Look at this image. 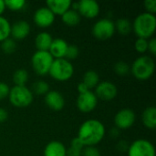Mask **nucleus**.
<instances>
[{
    "label": "nucleus",
    "instance_id": "1",
    "mask_svg": "<svg viewBox=\"0 0 156 156\" xmlns=\"http://www.w3.org/2000/svg\"><path fill=\"white\" fill-rule=\"evenodd\" d=\"M105 135V127L98 120L90 119L84 122L78 133V139L84 146H94L101 143Z\"/></svg>",
    "mask_w": 156,
    "mask_h": 156
},
{
    "label": "nucleus",
    "instance_id": "2",
    "mask_svg": "<svg viewBox=\"0 0 156 156\" xmlns=\"http://www.w3.org/2000/svg\"><path fill=\"white\" fill-rule=\"evenodd\" d=\"M133 29L137 35L138 38H149L151 37L156 29V17L154 15L144 12L136 16L134 19Z\"/></svg>",
    "mask_w": 156,
    "mask_h": 156
},
{
    "label": "nucleus",
    "instance_id": "3",
    "mask_svg": "<svg viewBox=\"0 0 156 156\" xmlns=\"http://www.w3.org/2000/svg\"><path fill=\"white\" fill-rule=\"evenodd\" d=\"M130 69L137 80H146L154 75L155 64L150 57L142 56L134 60Z\"/></svg>",
    "mask_w": 156,
    "mask_h": 156
},
{
    "label": "nucleus",
    "instance_id": "4",
    "mask_svg": "<svg viewBox=\"0 0 156 156\" xmlns=\"http://www.w3.org/2000/svg\"><path fill=\"white\" fill-rule=\"evenodd\" d=\"M74 73V68L70 61L66 58H57L54 59L48 74L54 80L58 81H67L69 80Z\"/></svg>",
    "mask_w": 156,
    "mask_h": 156
},
{
    "label": "nucleus",
    "instance_id": "5",
    "mask_svg": "<svg viewBox=\"0 0 156 156\" xmlns=\"http://www.w3.org/2000/svg\"><path fill=\"white\" fill-rule=\"evenodd\" d=\"M8 98L13 106L25 108L32 103L33 92L26 86H14L10 89Z\"/></svg>",
    "mask_w": 156,
    "mask_h": 156
},
{
    "label": "nucleus",
    "instance_id": "6",
    "mask_svg": "<svg viewBox=\"0 0 156 156\" xmlns=\"http://www.w3.org/2000/svg\"><path fill=\"white\" fill-rule=\"evenodd\" d=\"M54 61L53 57L48 51H36L31 58V64L34 71L39 76H45L48 73Z\"/></svg>",
    "mask_w": 156,
    "mask_h": 156
},
{
    "label": "nucleus",
    "instance_id": "7",
    "mask_svg": "<svg viewBox=\"0 0 156 156\" xmlns=\"http://www.w3.org/2000/svg\"><path fill=\"white\" fill-rule=\"evenodd\" d=\"M115 32L114 23L108 18H102L97 21L92 27L93 36L101 40L111 38Z\"/></svg>",
    "mask_w": 156,
    "mask_h": 156
},
{
    "label": "nucleus",
    "instance_id": "8",
    "mask_svg": "<svg viewBox=\"0 0 156 156\" xmlns=\"http://www.w3.org/2000/svg\"><path fill=\"white\" fill-rule=\"evenodd\" d=\"M128 156H155L154 144L145 140L138 139L134 141L128 148Z\"/></svg>",
    "mask_w": 156,
    "mask_h": 156
},
{
    "label": "nucleus",
    "instance_id": "9",
    "mask_svg": "<svg viewBox=\"0 0 156 156\" xmlns=\"http://www.w3.org/2000/svg\"><path fill=\"white\" fill-rule=\"evenodd\" d=\"M136 120L134 112L131 109H122L119 111L114 117V123L119 130H125L132 127Z\"/></svg>",
    "mask_w": 156,
    "mask_h": 156
},
{
    "label": "nucleus",
    "instance_id": "10",
    "mask_svg": "<svg viewBox=\"0 0 156 156\" xmlns=\"http://www.w3.org/2000/svg\"><path fill=\"white\" fill-rule=\"evenodd\" d=\"M117 87L110 81L99 82V84L95 87L94 92L97 99H101L102 101H112L117 96Z\"/></svg>",
    "mask_w": 156,
    "mask_h": 156
},
{
    "label": "nucleus",
    "instance_id": "11",
    "mask_svg": "<svg viewBox=\"0 0 156 156\" xmlns=\"http://www.w3.org/2000/svg\"><path fill=\"white\" fill-rule=\"evenodd\" d=\"M98 104V99L94 92L89 90L83 94H80L77 99V107L81 112H92Z\"/></svg>",
    "mask_w": 156,
    "mask_h": 156
},
{
    "label": "nucleus",
    "instance_id": "12",
    "mask_svg": "<svg viewBox=\"0 0 156 156\" xmlns=\"http://www.w3.org/2000/svg\"><path fill=\"white\" fill-rule=\"evenodd\" d=\"M78 13L86 18H94L100 13V5L95 0H80L78 2Z\"/></svg>",
    "mask_w": 156,
    "mask_h": 156
},
{
    "label": "nucleus",
    "instance_id": "13",
    "mask_svg": "<svg viewBox=\"0 0 156 156\" xmlns=\"http://www.w3.org/2000/svg\"><path fill=\"white\" fill-rule=\"evenodd\" d=\"M54 21L55 15L48 7H40L34 14V22L39 27H48Z\"/></svg>",
    "mask_w": 156,
    "mask_h": 156
},
{
    "label": "nucleus",
    "instance_id": "14",
    "mask_svg": "<svg viewBox=\"0 0 156 156\" xmlns=\"http://www.w3.org/2000/svg\"><path fill=\"white\" fill-rule=\"evenodd\" d=\"M45 102L47 106L54 112H59L65 106V100L63 95L57 90L48 91L45 95Z\"/></svg>",
    "mask_w": 156,
    "mask_h": 156
},
{
    "label": "nucleus",
    "instance_id": "15",
    "mask_svg": "<svg viewBox=\"0 0 156 156\" xmlns=\"http://www.w3.org/2000/svg\"><path fill=\"white\" fill-rule=\"evenodd\" d=\"M30 33V25L26 20H18L11 26L10 35L13 39L21 40L26 38Z\"/></svg>",
    "mask_w": 156,
    "mask_h": 156
},
{
    "label": "nucleus",
    "instance_id": "16",
    "mask_svg": "<svg viewBox=\"0 0 156 156\" xmlns=\"http://www.w3.org/2000/svg\"><path fill=\"white\" fill-rule=\"evenodd\" d=\"M68 47H69V44L64 39L56 38V39H53L51 46L48 49V52L53 57V58H55V59L64 58L67 49H68Z\"/></svg>",
    "mask_w": 156,
    "mask_h": 156
},
{
    "label": "nucleus",
    "instance_id": "17",
    "mask_svg": "<svg viewBox=\"0 0 156 156\" xmlns=\"http://www.w3.org/2000/svg\"><path fill=\"white\" fill-rule=\"evenodd\" d=\"M70 0H48L46 2L47 7L54 14L62 16L66 11L70 9L71 6Z\"/></svg>",
    "mask_w": 156,
    "mask_h": 156
},
{
    "label": "nucleus",
    "instance_id": "18",
    "mask_svg": "<svg viewBox=\"0 0 156 156\" xmlns=\"http://www.w3.org/2000/svg\"><path fill=\"white\" fill-rule=\"evenodd\" d=\"M65 145L58 141L48 143L44 149V156H67Z\"/></svg>",
    "mask_w": 156,
    "mask_h": 156
},
{
    "label": "nucleus",
    "instance_id": "19",
    "mask_svg": "<svg viewBox=\"0 0 156 156\" xmlns=\"http://www.w3.org/2000/svg\"><path fill=\"white\" fill-rule=\"evenodd\" d=\"M53 38L51 35L48 32H40L37 35L35 39L36 48L39 51H48Z\"/></svg>",
    "mask_w": 156,
    "mask_h": 156
},
{
    "label": "nucleus",
    "instance_id": "20",
    "mask_svg": "<svg viewBox=\"0 0 156 156\" xmlns=\"http://www.w3.org/2000/svg\"><path fill=\"white\" fill-rule=\"evenodd\" d=\"M143 123L144 125L151 130H154L156 128V108L154 106L147 107L142 116Z\"/></svg>",
    "mask_w": 156,
    "mask_h": 156
},
{
    "label": "nucleus",
    "instance_id": "21",
    "mask_svg": "<svg viewBox=\"0 0 156 156\" xmlns=\"http://www.w3.org/2000/svg\"><path fill=\"white\" fill-rule=\"evenodd\" d=\"M62 21L65 25L73 27L78 25L80 22V16L78 13V11H75L73 9H69L61 16Z\"/></svg>",
    "mask_w": 156,
    "mask_h": 156
},
{
    "label": "nucleus",
    "instance_id": "22",
    "mask_svg": "<svg viewBox=\"0 0 156 156\" xmlns=\"http://www.w3.org/2000/svg\"><path fill=\"white\" fill-rule=\"evenodd\" d=\"M82 82L90 90V89L95 88L100 82V78H99L98 73L95 70H88V71H86L84 73V75H83Z\"/></svg>",
    "mask_w": 156,
    "mask_h": 156
},
{
    "label": "nucleus",
    "instance_id": "23",
    "mask_svg": "<svg viewBox=\"0 0 156 156\" xmlns=\"http://www.w3.org/2000/svg\"><path fill=\"white\" fill-rule=\"evenodd\" d=\"M83 148H84V145L78 139V137L73 138L70 143L69 148L67 149L66 154L67 156H81Z\"/></svg>",
    "mask_w": 156,
    "mask_h": 156
},
{
    "label": "nucleus",
    "instance_id": "24",
    "mask_svg": "<svg viewBox=\"0 0 156 156\" xmlns=\"http://www.w3.org/2000/svg\"><path fill=\"white\" fill-rule=\"evenodd\" d=\"M114 26H115V30H117L122 35H127L133 29L132 23L130 22V20H128L126 18L118 19L116 21V23L114 24Z\"/></svg>",
    "mask_w": 156,
    "mask_h": 156
},
{
    "label": "nucleus",
    "instance_id": "25",
    "mask_svg": "<svg viewBox=\"0 0 156 156\" xmlns=\"http://www.w3.org/2000/svg\"><path fill=\"white\" fill-rule=\"evenodd\" d=\"M28 80V73L26 69H16L13 74V81L15 86H25Z\"/></svg>",
    "mask_w": 156,
    "mask_h": 156
},
{
    "label": "nucleus",
    "instance_id": "26",
    "mask_svg": "<svg viewBox=\"0 0 156 156\" xmlns=\"http://www.w3.org/2000/svg\"><path fill=\"white\" fill-rule=\"evenodd\" d=\"M10 31L11 25L9 21L5 17L0 16V42L10 37Z\"/></svg>",
    "mask_w": 156,
    "mask_h": 156
},
{
    "label": "nucleus",
    "instance_id": "27",
    "mask_svg": "<svg viewBox=\"0 0 156 156\" xmlns=\"http://www.w3.org/2000/svg\"><path fill=\"white\" fill-rule=\"evenodd\" d=\"M33 92L37 95H46L49 91V86L46 81L37 80L33 84Z\"/></svg>",
    "mask_w": 156,
    "mask_h": 156
},
{
    "label": "nucleus",
    "instance_id": "28",
    "mask_svg": "<svg viewBox=\"0 0 156 156\" xmlns=\"http://www.w3.org/2000/svg\"><path fill=\"white\" fill-rule=\"evenodd\" d=\"M1 49L5 54H12L16 49V43L13 38H6L1 42Z\"/></svg>",
    "mask_w": 156,
    "mask_h": 156
},
{
    "label": "nucleus",
    "instance_id": "29",
    "mask_svg": "<svg viewBox=\"0 0 156 156\" xmlns=\"http://www.w3.org/2000/svg\"><path fill=\"white\" fill-rule=\"evenodd\" d=\"M5 7L9 8L13 11H18L24 8L26 5V1L24 0H5Z\"/></svg>",
    "mask_w": 156,
    "mask_h": 156
},
{
    "label": "nucleus",
    "instance_id": "30",
    "mask_svg": "<svg viewBox=\"0 0 156 156\" xmlns=\"http://www.w3.org/2000/svg\"><path fill=\"white\" fill-rule=\"evenodd\" d=\"M129 70H130V66L128 63L124 61H119L114 65V71L120 76H124L128 74Z\"/></svg>",
    "mask_w": 156,
    "mask_h": 156
},
{
    "label": "nucleus",
    "instance_id": "31",
    "mask_svg": "<svg viewBox=\"0 0 156 156\" xmlns=\"http://www.w3.org/2000/svg\"><path fill=\"white\" fill-rule=\"evenodd\" d=\"M78 56H79V48H78V47L75 46V45H69L64 58H66L67 60L70 61L72 59L77 58Z\"/></svg>",
    "mask_w": 156,
    "mask_h": 156
},
{
    "label": "nucleus",
    "instance_id": "32",
    "mask_svg": "<svg viewBox=\"0 0 156 156\" xmlns=\"http://www.w3.org/2000/svg\"><path fill=\"white\" fill-rule=\"evenodd\" d=\"M135 49L139 53H145L148 50V40L145 38H137L134 44Z\"/></svg>",
    "mask_w": 156,
    "mask_h": 156
},
{
    "label": "nucleus",
    "instance_id": "33",
    "mask_svg": "<svg viewBox=\"0 0 156 156\" xmlns=\"http://www.w3.org/2000/svg\"><path fill=\"white\" fill-rule=\"evenodd\" d=\"M81 156H101V153L94 146H85L82 150Z\"/></svg>",
    "mask_w": 156,
    "mask_h": 156
},
{
    "label": "nucleus",
    "instance_id": "34",
    "mask_svg": "<svg viewBox=\"0 0 156 156\" xmlns=\"http://www.w3.org/2000/svg\"><path fill=\"white\" fill-rule=\"evenodd\" d=\"M10 91L9 86L5 82H0V101L8 97Z\"/></svg>",
    "mask_w": 156,
    "mask_h": 156
},
{
    "label": "nucleus",
    "instance_id": "35",
    "mask_svg": "<svg viewBox=\"0 0 156 156\" xmlns=\"http://www.w3.org/2000/svg\"><path fill=\"white\" fill-rule=\"evenodd\" d=\"M144 6L147 13L154 15L156 12V0H146L144 2Z\"/></svg>",
    "mask_w": 156,
    "mask_h": 156
},
{
    "label": "nucleus",
    "instance_id": "36",
    "mask_svg": "<svg viewBox=\"0 0 156 156\" xmlns=\"http://www.w3.org/2000/svg\"><path fill=\"white\" fill-rule=\"evenodd\" d=\"M148 50L153 54L156 55V39L155 38H151L148 41Z\"/></svg>",
    "mask_w": 156,
    "mask_h": 156
},
{
    "label": "nucleus",
    "instance_id": "37",
    "mask_svg": "<svg viewBox=\"0 0 156 156\" xmlns=\"http://www.w3.org/2000/svg\"><path fill=\"white\" fill-rule=\"evenodd\" d=\"M89 90H90L89 88L82 81L80 83H79V85H78V91H79L80 94H83V93H85V92H87Z\"/></svg>",
    "mask_w": 156,
    "mask_h": 156
},
{
    "label": "nucleus",
    "instance_id": "38",
    "mask_svg": "<svg viewBox=\"0 0 156 156\" xmlns=\"http://www.w3.org/2000/svg\"><path fill=\"white\" fill-rule=\"evenodd\" d=\"M128 148H129V145L126 142L124 141H121L119 144H118V149L120 150V152H126L128 151Z\"/></svg>",
    "mask_w": 156,
    "mask_h": 156
},
{
    "label": "nucleus",
    "instance_id": "39",
    "mask_svg": "<svg viewBox=\"0 0 156 156\" xmlns=\"http://www.w3.org/2000/svg\"><path fill=\"white\" fill-rule=\"evenodd\" d=\"M8 117V113L4 109V108H0V123L4 122Z\"/></svg>",
    "mask_w": 156,
    "mask_h": 156
},
{
    "label": "nucleus",
    "instance_id": "40",
    "mask_svg": "<svg viewBox=\"0 0 156 156\" xmlns=\"http://www.w3.org/2000/svg\"><path fill=\"white\" fill-rule=\"evenodd\" d=\"M111 136H112V137H117L119 134H120V133H119V129L118 128H114V129H112L111 130Z\"/></svg>",
    "mask_w": 156,
    "mask_h": 156
},
{
    "label": "nucleus",
    "instance_id": "41",
    "mask_svg": "<svg viewBox=\"0 0 156 156\" xmlns=\"http://www.w3.org/2000/svg\"><path fill=\"white\" fill-rule=\"evenodd\" d=\"M5 1L3 0H0V16L4 13L5 9Z\"/></svg>",
    "mask_w": 156,
    "mask_h": 156
}]
</instances>
